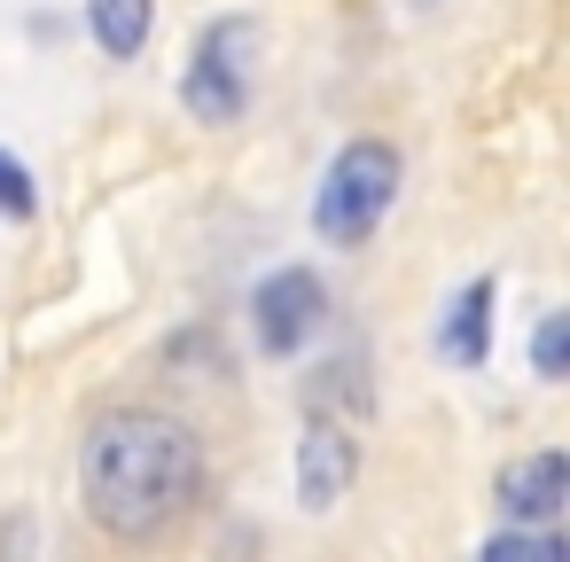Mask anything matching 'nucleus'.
<instances>
[{
  "label": "nucleus",
  "instance_id": "obj_14",
  "mask_svg": "<svg viewBox=\"0 0 570 562\" xmlns=\"http://www.w3.org/2000/svg\"><path fill=\"white\" fill-rule=\"evenodd\" d=\"M406 9H445V0H406Z\"/></svg>",
  "mask_w": 570,
  "mask_h": 562
},
{
  "label": "nucleus",
  "instance_id": "obj_12",
  "mask_svg": "<svg viewBox=\"0 0 570 562\" xmlns=\"http://www.w3.org/2000/svg\"><path fill=\"white\" fill-rule=\"evenodd\" d=\"M523 554H531V539H523V531L508 523L500 539H484V554H476V562H523Z\"/></svg>",
  "mask_w": 570,
  "mask_h": 562
},
{
  "label": "nucleus",
  "instance_id": "obj_5",
  "mask_svg": "<svg viewBox=\"0 0 570 562\" xmlns=\"http://www.w3.org/2000/svg\"><path fill=\"white\" fill-rule=\"evenodd\" d=\"M352 476H360V437L344 422H305V437H297V507L328 515L352 492Z\"/></svg>",
  "mask_w": 570,
  "mask_h": 562
},
{
  "label": "nucleus",
  "instance_id": "obj_2",
  "mask_svg": "<svg viewBox=\"0 0 570 562\" xmlns=\"http://www.w3.org/2000/svg\"><path fill=\"white\" fill-rule=\"evenodd\" d=\"M399 172L406 165H399L391 141H344L328 157L321 188H313V235L336 243V250H360L383 227V211L399 204Z\"/></svg>",
  "mask_w": 570,
  "mask_h": 562
},
{
  "label": "nucleus",
  "instance_id": "obj_6",
  "mask_svg": "<svg viewBox=\"0 0 570 562\" xmlns=\"http://www.w3.org/2000/svg\"><path fill=\"white\" fill-rule=\"evenodd\" d=\"M570 500V461L562 453H531L515 469H500V515L508 523H554Z\"/></svg>",
  "mask_w": 570,
  "mask_h": 562
},
{
  "label": "nucleus",
  "instance_id": "obj_9",
  "mask_svg": "<svg viewBox=\"0 0 570 562\" xmlns=\"http://www.w3.org/2000/svg\"><path fill=\"white\" fill-rule=\"evenodd\" d=\"M87 24L102 40V56L134 63L149 48V24H157V0H87Z\"/></svg>",
  "mask_w": 570,
  "mask_h": 562
},
{
  "label": "nucleus",
  "instance_id": "obj_11",
  "mask_svg": "<svg viewBox=\"0 0 570 562\" xmlns=\"http://www.w3.org/2000/svg\"><path fill=\"white\" fill-rule=\"evenodd\" d=\"M32 211H40V188H32L24 157L0 149V219H32Z\"/></svg>",
  "mask_w": 570,
  "mask_h": 562
},
{
  "label": "nucleus",
  "instance_id": "obj_1",
  "mask_svg": "<svg viewBox=\"0 0 570 562\" xmlns=\"http://www.w3.org/2000/svg\"><path fill=\"white\" fill-rule=\"evenodd\" d=\"M204 484V445L165 406H110L79 437V492L110 539H157Z\"/></svg>",
  "mask_w": 570,
  "mask_h": 562
},
{
  "label": "nucleus",
  "instance_id": "obj_4",
  "mask_svg": "<svg viewBox=\"0 0 570 562\" xmlns=\"http://www.w3.org/2000/svg\"><path fill=\"white\" fill-rule=\"evenodd\" d=\"M321 313H328V289L313 266H282L250 289V328H258V352H274V359L305 352L321 336Z\"/></svg>",
  "mask_w": 570,
  "mask_h": 562
},
{
  "label": "nucleus",
  "instance_id": "obj_7",
  "mask_svg": "<svg viewBox=\"0 0 570 562\" xmlns=\"http://www.w3.org/2000/svg\"><path fill=\"white\" fill-rule=\"evenodd\" d=\"M438 352H445L453 367H484V352H492V282H484V274L461 282V297L445 305V321H438Z\"/></svg>",
  "mask_w": 570,
  "mask_h": 562
},
{
  "label": "nucleus",
  "instance_id": "obj_3",
  "mask_svg": "<svg viewBox=\"0 0 570 562\" xmlns=\"http://www.w3.org/2000/svg\"><path fill=\"white\" fill-rule=\"evenodd\" d=\"M250 63H258V17H212L196 32L188 71H180V102L196 110V126H243Z\"/></svg>",
  "mask_w": 570,
  "mask_h": 562
},
{
  "label": "nucleus",
  "instance_id": "obj_10",
  "mask_svg": "<svg viewBox=\"0 0 570 562\" xmlns=\"http://www.w3.org/2000/svg\"><path fill=\"white\" fill-rule=\"evenodd\" d=\"M531 367H539L547 383L570 375V313H547V321H539V336H531Z\"/></svg>",
  "mask_w": 570,
  "mask_h": 562
},
{
  "label": "nucleus",
  "instance_id": "obj_8",
  "mask_svg": "<svg viewBox=\"0 0 570 562\" xmlns=\"http://www.w3.org/2000/svg\"><path fill=\"white\" fill-rule=\"evenodd\" d=\"M305 406H313V422H336V414L360 422V414L375 406V391H367V359H360V352H336V359L305 383Z\"/></svg>",
  "mask_w": 570,
  "mask_h": 562
},
{
  "label": "nucleus",
  "instance_id": "obj_13",
  "mask_svg": "<svg viewBox=\"0 0 570 562\" xmlns=\"http://www.w3.org/2000/svg\"><path fill=\"white\" fill-rule=\"evenodd\" d=\"M523 562H570V554H562V539H531V554H523Z\"/></svg>",
  "mask_w": 570,
  "mask_h": 562
}]
</instances>
